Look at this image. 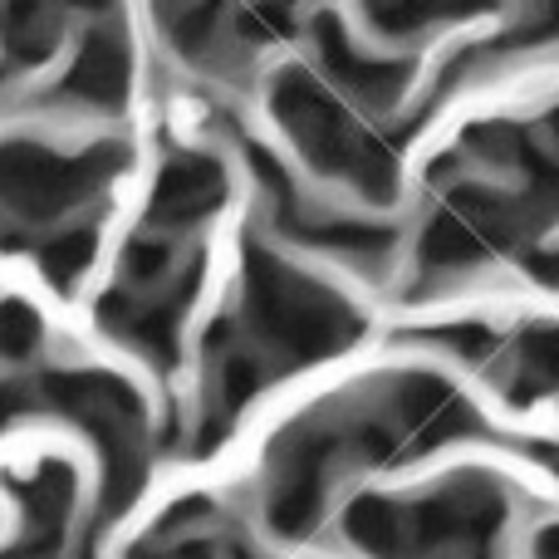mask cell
Listing matches in <instances>:
<instances>
[{
    "label": "cell",
    "mask_w": 559,
    "mask_h": 559,
    "mask_svg": "<svg viewBox=\"0 0 559 559\" xmlns=\"http://www.w3.org/2000/svg\"><path fill=\"white\" fill-rule=\"evenodd\" d=\"M246 309H251L255 344L271 348L280 368L314 364L358 338V314L334 289L280 265L275 255H261V246H251L246 255Z\"/></svg>",
    "instance_id": "cell-1"
},
{
    "label": "cell",
    "mask_w": 559,
    "mask_h": 559,
    "mask_svg": "<svg viewBox=\"0 0 559 559\" xmlns=\"http://www.w3.org/2000/svg\"><path fill=\"white\" fill-rule=\"evenodd\" d=\"M271 104L314 173L338 177L354 192H364L368 202H388L393 197V153L383 143H373L368 133H358L309 74H299V69L280 74Z\"/></svg>",
    "instance_id": "cell-2"
},
{
    "label": "cell",
    "mask_w": 559,
    "mask_h": 559,
    "mask_svg": "<svg viewBox=\"0 0 559 559\" xmlns=\"http://www.w3.org/2000/svg\"><path fill=\"white\" fill-rule=\"evenodd\" d=\"M123 167V147H88L79 157L45 153L35 143L0 147V202L20 222H55L98 192Z\"/></svg>",
    "instance_id": "cell-3"
},
{
    "label": "cell",
    "mask_w": 559,
    "mask_h": 559,
    "mask_svg": "<svg viewBox=\"0 0 559 559\" xmlns=\"http://www.w3.org/2000/svg\"><path fill=\"white\" fill-rule=\"evenodd\" d=\"M226 202V167L212 153H173L153 187L147 222L153 226H192Z\"/></svg>",
    "instance_id": "cell-4"
},
{
    "label": "cell",
    "mask_w": 559,
    "mask_h": 559,
    "mask_svg": "<svg viewBox=\"0 0 559 559\" xmlns=\"http://www.w3.org/2000/svg\"><path fill=\"white\" fill-rule=\"evenodd\" d=\"M128 79H133V59H128V45L108 29H94L84 39V49L74 55L64 84H59V98L79 108H118L128 98Z\"/></svg>",
    "instance_id": "cell-5"
},
{
    "label": "cell",
    "mask_w": 559,
    "mask_h": 559,
    "mask_svg": "<svg viewBox=\"0 0 559 559\" xmlns=\"http://www.w3.org/2000/svg\"><path fill=\"white\" fill-rule=\"evenodd\" d=\"M314 45H319V59H324L329 74H334L354 98H364V104H373V108L393 104V94L407 79V64H383V59L358 55V49L338 35V25L329 15L314 20Z\"/></svg>",
    "instance_id": "cell-6"
},
{
    "label": "cell",
    "mask_w": 559,
    "mask_h": 559,
    "mask_svg": "<svg viewBox=\"0 0 559 559\" xmlns=\"http://www.w3.org/2000/svg\"><path fill=\"white\" fill-rule=\"evenodd\" d=\"M59 10L64 0H0V39L15 64H39L59 39Z\"/></svg>",
    "instance_id": "cell-7"
},
{
    "label": "cell",
    "mask_w": 559,
    "mask_h": 559,
    "mask_svg": "<svg viewBox=\"0 0 559 559\" xmlns=\"http://www.w3.org/2000/svg\"><path fill=\"white\" fill-rule=\"evenodd\" d=\"M486 0H364V15L383 35H417V29L437 25V20L481 10Z\"/></svg>",
    "instance_id": "cell-8"
},
{
    "label": "cell",
    "mask_w": 559,
    "mask_h": 559,
    "mask_svg": "<svg viewBox=\"0 0 559 559\" xmlns=\"http://www.w3.org/2000/svg\"><path fill=\"white\" fill-rule=\"evenodd\" d=\"M94 251H98L94 226H69V231L49 236V241L39 246V265H45V275L55 280L59 289H74L79 275L94 265Z\"/></svg>",
    "instance_id": "cell-9"
},
{
    "label": "cell",
    "mask_w": 559,
    "mask_h": 559,
    "mask_svg": "<svg viewBox=\"0 0 559 559\" xmlns=\"http://www.w3.org/2000/svg\"><path fill=\"white\" fill-rule=\"evenodd\" d=\"M515 378L525 383L521 397L545 393V388H559V329H531V334H525Z\"/></svg>",
    "instance_id": "cell-10"
},
{
    "label": "cell",
    "mask_w": 559,
    "mask_h": 559,
    "mask_svg": "<svg viewBox=\"0 0 559 559\" xmlns=\"http://www.w3.org/2000/svg\"><path fill=\"white\" fill-rule=\"evenodd\" d=\"M39 348V314L20 299L0 305V358H29Z\"/></svg>",
    "instance_id": "cell-11"
},
{
    "label": "cell",
    "mask_w": 559,
    "mask_h": 559,
    "mask_svg": "<svg viewBox=\"0 0 559 559\" xmlns=\"http://www.w3.org/2000/svg\"><path fill=\"white\" fill-rule=\"evenodd\" d=\"M39 407V397L29 393V383H0V427H10L15 417H29Z\"/></svg>",
    "instance_id": "cell-12"
}]
</instances>
